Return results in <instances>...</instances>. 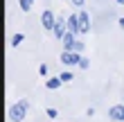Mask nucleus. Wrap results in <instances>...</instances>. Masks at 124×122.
Returning a JSON list of instances; mask_svg holds the SVG:
<instances>
[{
	"label": "nucleus",
	"instance_id": "1",
	"mask_svg": "<svg viewBox=\"0 0 124 122\" xmlns=\"http://www.w3.org/2000/svg\"><path fill=\"white\" fill-rule=\"evenodd\" d=\"M27 99H20L18 104H11L9 106V120L11 122H23V118H25V113H27Z\"/></svg>",
	"mask_w": 124,
	"mask_h": 122
},
{
	"label": "nucleus",
	"instance_id": "2",
	"mask_svg": "<svg viewBox=\"0 0 124 122\" xmlns=\"http://www.w3.org/2000/svg\"><path fill=\"white\" fill-rule=\"evenodd\" d=\"M79 61H81V57L75 50H63L61 52V63L63 66H79Z\"/></svg>",
	"mask_w": 124,
	"mask_h": 122
},
{
	"label": "nucleus",
	"instance_id": "3",
	"mask_svg": "<svg viewBox=\"0 0 124 122\" xmlns=\"http://www.w3.org/2000/svg\"><path fill=\"white\" fill-rule=\"evenodd\" d=\"M108 118L113 122H124V104H115L108 109Z\"/></svg>",
	"mask_w": 124,
	"mask_h": 122
},
{
	"label": "nucleus",
	"instance_id": "4",
	"mask_svg": "<svg viewBox=\"0 0 124 122\" xmlns=\"http://www.w3.org/2000/svg\"><path fill=\"white\" fill-rule=\"evenodd\" d=\"M41 23H43V27H45V30H54V25H56L54 14L50 11V9H45V11H43V16H41Z\"/></svg>",
	"mask_w": 124,
	"mask_h": 122
},
{
	"label": "nucleus",
	"instance_id": "5",
	"mask_svg": "<svg viewBox=\"0 0 124 122\" xmlns=\"http://www.w3.org/2000/svg\"><path fill=\"white\" fill-rule=\"evenodd\" d=\"M65 23H68V32H75V34L81 32V27H79V14H72Z\"/></svg>",
	"mask_w": 124,
	"mask_h": 122
},
{
	"label": "nucleus",
	"instance_id": "6",
	"mask_svg": "<svg viewBox=\"0 0 124 122\" xmlns=\"http://www.w3.org/2000/svg\"><path fill=\"white\" fill-rule=\"evenodd\" d=\"M61 41H63V50H75V43H77L75 41V32H68Z\"/></svg>",
	"mask_w": 124,
	"mask_h": 122
},
{
	"label": "nucleus",
	"instance_id": "7",
	"mask_svg": "<svg viewBox=\"0 0 124 122\" xmlns=\"http://www.w3.org/2000/svg\"><path fill=\"white\" fill-rule=\"evenodd\" d=\"M65 27H68V23H63V20H56V25H54V30H52L56 39H63L65 34H68V32H65Z\"/></svg>",
	"mask_w": 124,
	"mask_h": 122
},
{
	"label": "nucleus",
	"instance_id": "8",
	"mask_svg": "<svg viewBox=\"0 0 124 122\" xmlns=\"http://www.w3.org/2000/svg\"><path fill=\"white\" fill-rule=\"evenodd\" d=\"M90 18H88V14H86V11H81V14H79V27H81V32L86 34V32H88L90 30Z\"/></svg>",
	"mask_w": 124,
	"mask_h": 122
},
{
	"label": "nucleus",
	"instance_id": "9",
	"mask_svg": "<svg viewBox=\"0 0 124 122\" xmlns=\"http://www.w3.org/2000/svg\"><path fill=\"white\" fill-rule=\"evenodd\" d=\"M61 84H63V79H61V77H52V79H47V81H45V88H50V90H56Z\"/></svg>",
	"mask_w": 124,
	"mask_h": 122
},
{
	"label": "nucleus",
	"instance_id": "10",
	"mask_svg": "<svg viewBox=\"0 0 124 122\" xmlns=\"http://www.w3.org/2000/svg\"><path fill=\"white\" fill-rule=\"evenodd\" d=\"M32 5H34V0H20V2H18V7H20L23 11H30Z\"/></svg>",
	"mask_w": 124,
	"mask_h": 122
},
{
	"label": "nucleus",
	"instance_id": "11",
	"mask_svg": "<svg viewBox=\"0 0 124 122\" xmlns=\"http://www.w3.org/2000/svg\"><path fill=\"white\" fill-rule=\"evenodd\" d=\"M45 115H47L50 120H56V118H59V111H56V109H52V106H50V109H45Z\"/></svg>",
	"mask_w": 124,
	"mask_h": 122
},
{
	"label": "nucleus",
	"instance_id": "12",
	"mask_svg": "<svg viewBox=\"0 0 124 122\" xmlns=\"http://www.w3.org/2000/svg\"><path fill=\"white\" fill-rule=\"evenodd\" d=\"M23 34H14V39H11V45H20V43H23Z\"/></svg>",
	"mask_w": 124,
	"mask_h": 122
},
{
	"label": "nucleus",
	"instance_id": "13",
	"mask_svg": "<svg viewBox=\"0 0 124 122\" xmlns=\"http://www.w3.org/2000/svg\"><path fill=\"white\" fill-rule=\"evenodd\" d=\"M59 77L63 79V84H65V81H72V79H75V77H72V73H63V75H59Z\"/></svg>",
	"mask_w": 124,
	"mask_h": 122
},
{
	"label": "nucleus",
	"instance_id": "14",
	"mask_svg": "<svg viewBox=\"0 0 124 122\" xmlns=\"http://www.w3.org/2000/svg\"><path fill=\"white\" fill-rule=\"evenodd\" d=\"M81 50H84V43L77 41V43H75V52H81Z\"/></svg>",
	"mask_w": 124,
	"mask_h": 122
},
{
	"label": "nucleus",
	"instance_id": "15",
	"mask_svg": "<svg viewBox=\"0 0 124 122\" xmlns=\"http://www.w3.org/2000/svg\"><path fill=\"white\" fill-rule=\"evenodd\" d=\"M79 68H84V70L88 68V59H84V57H81V61H79Z\"/></svg>",
	"mask_w": 124,
	"mask_h": 122
},
{
	"label": "nucleus",
	"instance_id": "16",
	"mask_svg": "<svg viewBox=\"0 0 124 122\" xmlns=\"http://www.w3.org/2000/svg\"><path fill=\"white\" fill-rule=\"evenodd\" d=\"M70 2L75 5V7H81V5H84V0H70Z\"/></svg>",
	"mask_w": 124,
	"mask_h": 122
},
{
	"label": "nucleus",
	"instance_id": "17",
	"mask_svg": "<svg viewBox=\"0 0 124 122\" xmlns=\"http://www.w3.org/2000/svg\"><path fill=\"white\" fill-rule=\"evenodd\" d=\"M117 2H120V5H124V0H117Z\"/></svg>",
	"mask_w": 124,
	"mask_h": 122
}]
</instances>
